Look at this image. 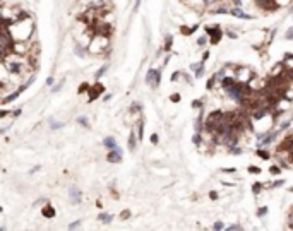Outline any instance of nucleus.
<instances>
[{
  "label": "nucleus",
  "instance_id": "nucleus-13",
  "mask_svg": "<svg viewBox=\"0 0 293 231\" xmlns=\"http://www.w3.org/2000/svg\"><path fill=\"white\" fill-rule=\"evenodd\" d=\"M129 149L130 151L135 149V134L134 132H130V135H129Z\"/></svg>",
  "mask_w": 293,
  "mask_h": 231
},
{
  "label": "nucleus",
  "instance_id": "nucleus-41",
  "mask_svg": "<svg viewBox=\"0 0 293 231\" xmlns=\"http://www.w3.org/2000/svg\"><path fill=\"white\" fill-rule=\"evenodd\" d=\"M209 197H211L213 200H216V199H218V192H211V193H209Z\"/></svg>",
  "mask_w": 293,
  "mask_h": 231
},
{
  "label": "nucleus",
  "instance_id": "nucleus-34",
  "mask_svg": "<svg viewBox=\"0 0 293 231\" xmlns=\"http://www.w3.org/2000/svg\"><path fill=\"white\" fill-rule=\"evenodd\" d=\"M192 141H194V144H201V135H199V134H196Z\"/></svg>",
  "mask_w": 293,
  "mask_h": 231
},
{
  "label": "nucleus",
  "instance_id": "nucleus-6",
  "mask_svg": "<svg viewBox=\"0 0 293 231\" xmlns=\"http://www.w3.org/2000/svg\"><path fill=\"white\" fill-rule=\"evenodd\" d=\"M5 65H7V69H9V72H12V74H21V70H23V65L19 64V62H9L5 58Z\"/></svg>",
  "mask_w": 293,
  "mask_h": 231
},
{
  "label": "nucleus",
  "instance_id": "nucleus-26",
  "mask_svg": "<svg viewBox=\"0 0 293 231\" xmlns=\"http://www.w3.org/2000/svg\"><path fill=\"white\" fill-rule=\"evenodd\" d=\"M62 125H64V123H62V122H55V120H52V128H53V130H57V128H60Z\"/></svg>",
  "mask_w": 293,
  "mask_h": 231
},
{
  "label": "nucleus",
  "instance_id": "nucleus-20",
  "mask_svg": "<svg viewBox=\"0 0 293 231\" xmlns=\"http://www.w3.org/2000/svg\"><path fill=\"white\" fill-rule=\"evenodd\" d=\"M5 58H7V50L0 46V64H2V62L5 60Z\"/></svg>",
  "mask_w": 293,
  "mask_h": 231
},
{
  "label": "nucleus",
  "instance_id": "nucleus-36",
  "mask_svg": "<svg viewBox=\"0 0 293 231\" xmlns=\"http://www.w3.org/2000/svg\"><path fill=\"white\" fill-rule=\"evenodd\" d=\"M139 108H141V106H139L137 103H135V105H132V108H130V111H132V113H137V111H139Z\"/></svg>",
  "mask_w": 293,
  "mask_h": 231
},
{
  "label": "nucleus",
  "instance_id": "nucleus-32",
  "mask_svg": "<svg viewBox=\"0 0 293 231\" xmlns=\"http://www.w3.org/2000/svg\"><path fill=\"white\" fill-rule=\"evenodd\" d=\"M107 69H108V65H105V67H101V69H100V72H98V74H96V77H101V75L105 74V70H107Z\"/></svg>",
  "mask_w": 293,
  "mask_h": 231
},
{
  "label": "nucleus",
  "instance_id": "nucleus-24",
  "mask_svg": "<svg viewBox=\"0 0 293 231\" xmlns=\"http://www.w3.org/2000/svg\"><path fill=\"white\" fill-rule=\"evenodd\" d=\"M249 173L259 175V173H261V170H259V168H255V166H249Z\"/></svg>",
  "mask_w": 293,
  "mask_h": 231
},
{
  "label": "nucleus",
  "instance_id": "nucleus-33",
  "mask_svg": "<svg viewBox=\"0 0 293 231\" xmlns=\"http://www.w3.org/2000/svg\"><path fill=\"white\" fill-rule=\"evenodd\" d=\"M213 228H214V229H223V223H221V221H216Z\"/></svg>",
  "mask_w": 293,
  "mask_h": 231
},
{
  "label": "nucleus",
  "instance_id": "nucleus-18",
  "mask_svg": "<svg viewBox=\"0 0 293 231\" xmlns=\"http://www.w3.org/2000/svg\"><path fill=\"white\" fill-rule=\"evenodd\" d=\"M257 156L262 157V159H269V152L264 151V149H261V151H257Z\"/></svg>",
  "mask_w": 293,
  "mask_h": 231
},
{
  "label": "nucleus",
  "instance_id": "nucleus-5",
  "mask_svg": "<svg viewBox=\"0 0 293 231\" xmlns=\"http://www.w3.org/2000/svg\"><path fill=\"white\" fill-rule=\"evenodd\" d=\"M103 91H105V87H103V84H100V82L94 84L93 87H89V89H87V93H89V101H94Z\"/></svg>",
  "mask_w": 293,
  "mask_h": 231
},
{
  "label": "nucleus",
  "instance_id": "nucleus-14",
  "mask_svg": "<svg viewBox=\"0 0 293 231\" xmlns=\"http://www.w3.org/2000/svg\"><path fill=\"white\" fill-rule=\"evenodd\" d=\"M98 219H100L101 223H112L113 216H110V214H105V212H101V214H100V218H98Z\"/></svg>",
  "mask_w": 293,
  "mask_h": 231
},
{
  "label": "nucleus",
  "instance_id": "nucleus-11",
  "mask_svg": "<svg viewBox=\"0 0 293 231\" xmlns=\"http://www.w3.org/2000/svg\"><path fill=\"white\" fill-rule=\"evenodd\" d=\"M196 29H199V28H197V24L192 26V28H185V26H182L180 33H182V34H185V36H189V34H194V33H196Z\"/></svg>",
  "mask_w": 293,
  "mask_h": 231
},
{
  "label": "nucleus",
  "instance_id": "nucleus-21",
  "mask_svg": "<svg viewBox=\"0 0 293 231\" xmlns=\"http://www.w3.org/2000/svg\"><path fill=\"white\" fill-rule=\"evenodd\" d=\"M77 122H79L82 127H87V125H89V122H87V118H86V116H79V118H77Z\"/></svg>",
  "mask_w": 293,
  "mask_h": 231
},
{
  "label": "nucleus",
  "instance_id": "nucleus-17",
  "mask_svg": "<svg viewBox=\"0 0 293 231\" xmlns=\"http://www.w3.org/2000/svg\"><path fill=\"white\" fill-rule=\"evenodd\" d=\"M28 19H31L28 12H19V14H17V17H16V21H28Z\"/></svg>",
  "mask_w": 293,
  "mask_h": 231
},
{
  "label": "nucleus",
  "instance_id": "nucleus-4",
  "mask_svg": "<svg viewBox=\"0 0 293 231\" xmlns=\"http://www.w3.org/2000/svg\"><path fill=\"white\" fill-rule=\"evenodd\" d=\"M107 159L110 161V163H120V161H122V149H120L118 146H115V147L108 152Z\"/></svg>",
  "mask_w": 293,
  "mask_h": 231
},
{
  "label": "nucleus",
  "instance_id": "nucleus-45",
  "mask_svg": "<svg viewBox=\"0 0 293 231\" xmlns=\"http://www.w3.org/2000/svg\"><path fill=\"white\" fill-rule=\"evenodd\" d=\"M228 36H230V38H233V39L237 38V34H235V33H232V31H228Z\"/></svg>",
  "mask_w": 293,
  "mask_h": 231
},
{
  "label": "nucleus",
  "instance_id": "nucleus-7",
  "mask_svg": "<svg viewBox=\"0 0 293 231\" xmlns=\"http://www.w3.org/2000/svg\"><path fill=\"white\" fill-rule=\"evenodd\" d=\"M41 214L45 216V218H55V209L52 205H45V207L41 209Z\"/></svg>",
  "mask_w": 293,
  "mask_h": 231
},
{
  "label": "nucleus",
  "instance_id": "nucleus-23",
  "mask_svg": "<svg viewBox=\"0 0 293 231\" xmlns=\"http://www.w3.org/2000/svg\"><path fill=\"white\" fill-rule=\"evenodd\" d=\"M89 89V86H87V82H82V86L79 87V94H82V93H86V91Z\"/></svg>",
  "mask_w": 293,
  "mask_h": 231
},
{
  "label": "nucleus",
  "instance_id": "nucleus-38",
  "mask_svg": "<svg viewBox=\"0 0 293 231\" xmlns=\"http://www.w3.org/2000/svg\"><path fill=\"white\" fill-rule=\"evenodd\" d=\"M139 125H141L139 127V137L142 139V135H144V125H142V123H139Z\"/></svg>",
  "mask_w": 293,
  "mask_h": 231
},
{
  "label": "nucleus",
  "instance_id": "nucleus-10",
  "mask_svg": "<svg viewBox=\"0 0 293 231\" xmlns=\"http://www.w3.org/2000/svg\"><path fill=\"white\" fill-rule=\"evenodd\" d=\"M233 84H235V79L233 77H225V79L221 80V86H223V89H228V87H232Z\"/></svg>",
  "mask_w": 293,
  "mask_h": 231
},
{
  "label": "nucleus",
  "instance_id": "nucleus-2",
  "mask_svg": "<svg viewBox=\"0 0 293 231\" xmlns=\"http://www.w3.org/2000/svg\"><path fill=\"white\" fill-rule=\"evenodd\" d=\"M33 80H34V75H33V77H31V79L28 80L26 84H23V86H21V87H19V89H17V91H14L12 94H9V96H7V98H3V100H2V105H7V103L14 101V100H16V98H17V96H19V94H21V93H23L24 89H28V86H29V84L33 82Z\"/></svg>",
  "mask_w": 293,
  "mask_h": 231
},
{
  "label": "nucleus",
  "instance_id": "nucleus-19",
  "mask_svg": "<svg viewBox=\"0 0 293 231\" xmlns=\"http://www.w3.org/2000/svg\"><path fill=\"white\" fill-rule=\"evenodd\" d=\"M160 79H161V72H160V70H154V80H153V86H154V84L158 86V84H160Z\"/></svg>",
  "mask_w": 293,
  "mask_h": 231
},
{
  "label": "nucleus",
  "instance_id": "nucleus-44",
  "mask_svg": "<svg viewBox=\"0 0 293 231\" xmlns=\"http://www.w3.org/2000/svg\"><path fill=\"white\" fill-rule=\"evenodd\" d=\"M53 84V77H48V79H46V86H52Z\"/></svg>",
  "mask_w": 293,
  "mask_h": 231
},
{
  "label": "nucleus",
  "instance_id": "nucleus-31",
  "mask_svg": "<svg viewBox=\"0 0 293 231\" xmlns=\"http://www.w3.org/2000/svg\"><path fill=\"white\" fill-rule=\"evenodd\" d=\"M120 218H122V219H127V218H130V211H122V214H120Z\"/></svg>",
  "mask_w": 293,
  "mask_h": 231
},
{
  "label": "nucleus",
  "instance_id": "nucleus-39",
  "mask_svg": "<svg viewBox=\"0 0 293 231\" xmlns=\"http://www.w3.org/2000/svg\"><path fill=\"white\" fill-rule=\"evenodd\" d=\"M201 106H202L201 101H192V108H201Z\"/></svg>",
  "mask_w": 293,
  "mask_h": 231
},
{
  "label": "nucleus",
  "instance_id": "nucleus-29",
  "mask_svg": "<svg viewBox=\"0 0 293 231\" xmlns=\"http://www.w3.org/2000/svg\"><path fill=\"white\" fill-rule=\"evenodd\" d=\"M197 45H199V46H204V45H206V36H201V38L197 39Z\"/></svg>",
  "mask_w": 293,
  "mask_h": 231
},
{
  "label": "nucleus",
  "instance_id": "nucleus-1",
  "mask_svg": "<svg viewBox=\"0 0 293 231\" xmlns=\"http://www.w3.org/2000/svg\"><path fill=\"white\" fill-rule=\"evenodd\" d=\"M223 122H225V113L223 111H213L209 116H207L206 123H204V128H206L207 132H211V134L218 135L219 134V128H221Z\"/></svg>",
  "mask_w": 293,
  "mask_h": 231
},
{
  "label": "nucleus",
  "instance_id": "nucleus-35",
  "mask_svg": "<svg viewBox=\"0 0 293 231\" xmlns=\"http://www.w3.org/2000/svg\"><path fill=\"white\" fill-rule=\"evenodd\" d=\"M228 229H230V231H237V229H242V226H240V224H232Z\"/></svg>",
  "mask_w": 293,
  "mask_h": 231
},
{
  "label": "nucleus",
  "instance_id": "nucleus-28",
  "mask_svg": "<svg viewBox=\"0 0 293 231\" xmlns=\"http://www.w3.org/2000/svg\"><path fill=\"white\" fill-rule=\"evenodd\" d=\"M269 171H271V175H280V173H281V170H280L278 166H273Z\"/></svg>",
  "mask_w": 293,
  "mask_h": 231
},
{
  "label": "nucleus",
  "instance_id": "nucleus-40",
  "mask_svg": "<svg viewBox=\"0 0 293 231\" xmlns=\"http://www.w3.org/2000/svg\"><path fill=\"white\" fill-rule=\"evenodd\" d=\"M151 142H153V144H158V135H156V134L151 135Z\"/></svg>",
  "mask_w": 293,
  "mask_h": 231
},
{
  "label": "nucleus",
  "instance_id": "nucleus-27",
  "mask_svg": "<svg viewBox=\"0 0 293 231\" xmlns=\"http://www.w3.org/2000/svg\"><path fill=\"white\" fill-rule=\"evenodd\" d=\"M170 100L173 101V103H178V101H180V94H178V93L171 94V96H170Z\"/></svg>",
  "mask_w": 293,
  "mask_h": 231
},
{
  "label": "nucleus",
  "instance_id": "nucleus-42",
  "mask_svg": "<svg viewBox=\"0 0 293 231\" xmlns=\"http://www.w3.org/2000/svg\"><path fill=\"white\" fill-rule=\"evenodd\" d=\"M7 115H9L7 110H0V118H2V116H7Z\"/></svg>",
  "mask_w": 293,
  "mask_h": 231
},
{
  "label": "nucleus",
  "instance_id": "nucleus-3",
  "mask_svg": "<svg viewBox=\"0 0 293 231\" xmlns=\"http://www.w3.org/2000/svg\"><path fill=\"white\" fill-rule=\"evenodd\" d=\"M206 33L211 36V43H213V45H216L223 36V31L218 28V26H213V28H211V26H206Z\"/></svg>",
  "mask_w": 293,
  "mask_h": 231
},
{
  "label": "nucleus",
  "instance_id": "nucleus-16",
  "mask_svg": "<svg viewBox=\"0 0 293 231\" xmlns=\"http://www.w3.org/2000/svg\"><path fill=\"white\" fill-rule=\"evenodd\" d=\"M153 80H154V69H151L148 72V75H146V82L148 84H153Z\"/></svg>",
  "mask_w": 293,
  "mask_h": 231
},
{
  "label": "nucleus",
  "instance_id": "nucleus-37",
  "mask_svg": "<svg viewBox=\"0 0 293 231\" xmlns=\"http://www.w3.org/2000/svg\"><path fill=\"white\" fill-rule=\"evenodd\" d=\"M213 86H214V77H211V79L207 80V89H211Z\"/></svg>",
  "mask_w": 293,
  "mask_h": 231
},
{
  "label": "nucleus",
  "instance_id": "nucleus-43",
  "mask_svg": "<svg viewBox=\"0 0 293 231\" xmlns=\"http://www.w3.org/2000/svg\"><path fill=\"white\" fill-rule=\"evenodd\" d=\"M79 224H81L79 221H77V223H72V224H69V228H71V229H74V228H77Z\"/></svg>",
  "mask_w": 293,
  "mask_h": 231
},
{
  "label": "nucleus",
  "instance_id": "nucleus-25",
  "mask_svg": "<svg viewBox=\"0 0 293 231\" xmlns=\"http://www.w3.org/2000/svg\"><path fill=\"white\" fill-rule=\"evenodd\" d=\"M171 41H173V38H171V36H168V38H166V45H165V50H170L171 48Z\"/></svg>",
  "mask_w": 293,
  "mask_h": 231
},
{
  "label": "nucleus",
  "instance_id": "nucleus-9",
  "mask_svg": "<svg viewBox=\"0 0 293 231\" xmlns=\"http://www.w3.org/2000/svg\"><path fill=\"white\" fill-rule=\"evenodd\" d=\"M230 14H233L235 17H240V19H250V16H249V14H245V12H242L240 9H233V10H230Z\"/></svg>",
  "mask_w": 293,
  "mask_h": 231
},
{
  "label": "nucleus",
  "instance_id": "nucleus-15",
  "mask_svg": "<svg viewBox=\"0 0 293 231\" xmlns=\"http://www.w3.org/2000/svg\"><path fill=\"white\" fill-rule=\"evenodd\" d=\"M192 69H194V72H196V77L199 79V77L202 75V70H204L202 64H201V65H192Z\"/></svg>",
  "mask_w": 293,
  "mask_h": 231
},
{
  "label": "nucleus",
  "instance_id": "nucleus-8",
  "mask_svg": "<svg viewBox=\"0 0 293 231\" xmlns=\"http://www.w3.org/2000/svg\"><path fill=\"white\" fill-rule=\"evenodd\" d=\"M71 197H72V200H74L76 204L81 202V192L76 188V187H71Z\"/></svg>",
  "mask_w": 293,
  "mask_h": 231
},
{
  "label": "nucleus",
  "instance_id": "nucleus-30",
  "mask_svg": "<svg viewBox=\"0 0 293 231\" xmlns=\"http://www.w3.org/2000/svg\"><path fill=\"white\" fill-rule=\"evenodd\" d=\"M264 214H267V207H262V209H259V212H257V216L259 218H262Z\"/></svg>",
  "mask_w": 293,
  "mask_h": 231
},
{
  "label": "nucleus",
  "instance_id": "nucleus-12",
  "mask_svg": "<svg viewBox=\"0 0 293 231\" xmlns=\"http://www.w3.org/2000/svg\"><path fill=\"white\" fill-rule=\"evenodd\" d=\"M103 144L107 146L108 149H113V147L117 146V142H115V139H113V137H107V139L103 141Z\"/></svg>",
  "mask_w": 293,
  "mask_h": 231
},
{
  "label": "nucleus",
  "instance_id": "nucleus-22",
  "mask_svg": "<svg viewBox=\"0 0 293 231\" xmlns=\"http://www.w3.org/2000/svg\"><path fill=\"white\" fill-rule=\"evenodd\" d=\"M261 188H262L261 183H254V187H252V192H254V193H259V192H261Z\"/></svg>",
  "mask_w": 293,
  "mask_h": 231
}]
</instances>
